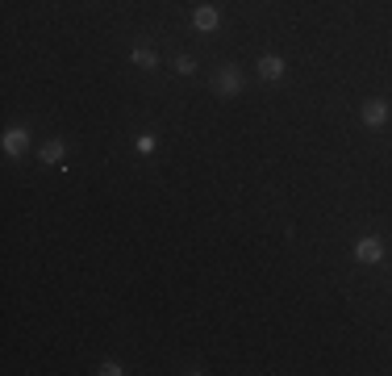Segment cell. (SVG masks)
Returning <instances> with one entry per match:
<instances>
[{
	"instance_id": "cell-1",
	"label": "cell",
	"mask_w": 392,
	"mask_h": 376,
	"mask_svg": "<svg viewBox=\"0 0 392 376\" xmlns=\"http://www.w3.org/2000/svg\"><path fill=\"white\" fill-rule=\"evenodd\" d=\"M350 255H355V264H380V259H384V242L376 235H363L350 247Z\"/></svg>"
},
{
	"instance_id": "cell-2",
	"label": "cell",
	"mask_w": 392,
	"mask_h": 376,
	"mask_svg": "<svg viewBox=\"0 0 392 376\" xmlns=\"http://www.w3.org/2000/svg\"><path fill=\"white\" fill-rule=\"evenodd\" d=\"M0 146H4V155H8V159H21V155L30 151V130L8 126V130H4V139H0Z\"/></svg>"
},
{
	"instance_id": "cell-3",
	"label": "cell",
	"mask_w": 392,
	"mask_h": 376,
	"mask_svg": "<svg viewBox=\"0 0 392 376\" xmlns=\"http://www.w3.org/2000/svg\"><path fill=\"white\" fill-rule=\"evenodd\" d=\"M213 93L225 96V100H230V96H238V93H242V71H238V67H221L218 80H213Z\"/></svg>"
},
{
	"instance_id": "cell-4",
	"label": "cell",
	"mask_w": 392,
	"mask_h": 376,
	"mask_svg": "<svg viewBox=\"0 0 392 376\" xmlns=\"http://www.w3.org/2000/svg\"><path fill=\"white\" fill-rule=\"evenodd\" d=\"M359 117H363V126H372V130H380V126L388 122V100H380V96H372V100H363V109H359Z\"/></svg>"
},
{
	"instance_id": "cell-5",
	"label": "cell",
	"mask_w": 392,
	"mask_h": 376,
	"mask_svg": "<svg viewBox=\"0 0 392 376\" xmlns=\"http://www.w3.org/2000/svg\"><path fill=\"white\" fill-rule=\"evenodd\" d=\"M218 25H221V13L213 4H196V8H192V30H196V34H213Z\"/></svg>"
},
{
	"instance_id": "cell-6",
	"label": "cell",
	"mask_w": 392,
	"mask_h": 376,
	"mask_svg": "<svg viewBox=\"0 0 392 376\" xmlns=\"http://www.w3.org/2000/svg\"><path fill=\"white\" fill-rule=\"evenodd\" d=\"M38 159H42L46 168H54V163H63V159H67V142H63V139H50V142H42V151H38Z\"/></svg>"
},
{
	"instance_id": "cell-7",
	"label": "cell",
	"mask_w": 392,
	"mask_h": 376,
	"mask_svg": "<svg viewBox=\"0 0 392 376\" xmlns=\"http://www.w3.org/2000/svg\"><path fill=\"white\" fill-rule=\"evenodd\" d=\"M255 67H259V80H280L288 63H284L280 54H263V59H259V63H255Z\"/></svg>"
},
{
	"instance_id": "cell-8",
	"label": "cell",
	"mask_w": 392,
	"mask_h": 376,
	"mask_svg": "<svg viewBox=\"0 0 392 376\" xmlns=\"http://www.w3.org/2000/svg\"><path fill=\"white\" fill-rule=\"evenodd\" d=\"M130 63H133V67H142V71H150V67H159V54H155L150 47H133L130 50Z\"/></svg>"
},
{
	"instance_id": "cell-9",
	"label": "cell",
	"mask_w": 392,
	"mask_h": 376,
	"mask_svg": "<svg viewBox=\"0 0 392 376\" xmlns=\"http://www.w3.org/2000/svg\"><path fill=\"white\" fill-rule=\"evenodd\" d=\"M133 146H138V155H155V151H159V139H155V134H138Z\"/></svg>"
},
{
	"instance_id": "cell-10",
	"label": "cell",
	"mask_w": 392,
	"mask_h": 376,
	"mask_svg": "<svg viewBox=\"0 0 392 376\" xmlns=\"http://www.w3.org/2000/svg\"><path fill=\"white\" fill-rule=\"evenodd\" d=\"M192 71H196V63H192L188 54H179V59H175V76H192Z\"/></svg>"
},
{
	"instance_id": "cell-11",
	"label": "cell",
	"mask_w": 392,
	"mask_h": 376,
	"mask_svg": "<svg viewBox=\"0 0 392 376\" xmlns=\"http://www.w3.org/2000/svg\"><path fill=\"white\" fill-rule=\"evenodd\" d=\"M96 372H100V376H126V368H121L117 360H105V364H100Z\"/></svg>"
}]
</instances>
